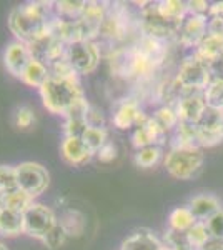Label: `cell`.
Returning <instances> with one entry per match:
<instances>
[{"instance_id": "6da1fadb", "label": "cell", "mask_w": 223, "mask_h": 250, "mask_svg": "<svg viewBox=\"0 0 223 250\" xmlns=\"http://www.w3.org/2000/svg\"><path fill=\"white\" fill-rule=\"evenodd\" d=\"M50 25L52 20H48L47 7L37 2L15 7L9 17L10 30L20 42L27 43V45L45 37L50 30Z\"/></svg>"}, {"instance_id": "7a4b0ae2", "label": "cell", "mask_w": 223, "mask_h": 250, "mask_svg": "<svg viewBox=\"0 0 223 250\" xmlns=\"http://www.w3.org/2000/svg\"><path fill=\"white\" fill-rule=\"evenodd\" d=\"M40 92L43 97V104L52 114L65 115L80 99H83L77 77H57L50 74Z\"/></svg>"}, {"instance_id": "3957f363", "label": "cell", "mask_w": 223, "mask_h": 250, "mask_svg": "<svg viewBox=\"0 0 223 250\" xmlns=\"http://www.w3.org/2000/svg\"><path fill=\"white\" fill-rule=\"evenodd\" d=\"M175 82L178 83L180 90L205 92L212 83L210 63L202 59L198 54H193L192 57L183 60Z\"/></svg>"}, {"instance_id": "277c9868", "label": "cell", "mask_w": 223, "mask_h": 250, "mask_svg": "<svg viewBox=\"0 0 223 250\" xmlns=\"http://www.w3.org/2000/svg\"><path fill=\"white\" fill-rule=\"evenodd\" d=\"M203 155L198 148H173L165 159V167L175 179H192L200 170Z\"/></svg>"}, {"instance_id": "5b68a950", "label": "cell", "mask_w": 223, "mask_h": 250, "mask_svg": "<svg viewBox=\"0 0 223 250\" xmlns=\"http://www.w3.org/2000/svg\"><path fill=\"white\" fill-rule=\"evenodd\" d=\"M100 59V52L90 40L68 43L65 48V60L75 70V74H90L95 70Z\"/></svg>"}, {"instance_id": "8992f818", "label": "cell", "mask_w": 223, "mask_h": 250, "mask_svg": "<svg viewBox=\"0 0 223 250\" xmlns=\"http://www.w3.org/2000/svg\"><path fill=\"white\" fill-rule=\"evenodd\" d=\"M57 224L54 212L42 204H30L23 212V233L43 240Z\"/></svg>"}, {"instance_id": "52a82bcc", "label": "cell", "mask_w": 223, "mask_h": 250, "mask_svg": "<svg viewBox=\"0 0 223 250\" xmlns=\"http://www.w3.org/2000/svg\"><path fill=\"white\" fill-rule=\"evenodd\" d=\"M15 170H17V187L32 199L40 195L48 187V172L40 164L23 162L15 167Z\"/></svg>"}, {"instance_id": "ba28073f", "label": "cell", "mask_w": 223, "mask_h": 250, "mask_svg": "<svg viewBox=\"0 0 223 250\" xmlns=\"http://www.w3.org/2000/svg\"><path fill=\"white\" fill-rule=\"evenodd\" d=\"M180 23L177 20H170L165 15L160 14L157 3L155 5H150L143 9V20H142V27L147 37L158 39V40H165L170 39L173 35L178 34L180 29Z\"/></svg>"}, {"instance_id": "9c48e42d", "label": "cell", "mask_w": 223, "mask_h": 250, "mask_svg": "<svg viewBox=\"0 0 223 250\" xmlns=\"http://www.w3.org/2000/svg\"><path fill=\"white\" fill-rule=\"evenodd\" d=\"M198 145L200 147H213L223 140V114L215 108L206 105L203 115L200 117L197 124Z\"/></svg>"}, {"instance_id": "30bf717a", "label": "cell", "mask_w": 223, "mask_h": 250, "mask_svg": "<svg viewBox=\"0 0 223 250\" xmlns=\"http://www.w3.org/2000/svg\"><path fill=\"white\" fill-rule=\"evenodd\" d=\"M206 108L205 92L195 90H182L177 104V115L178 120L183 124H197L200 117L203 115Z\"/></svg>"}, {"instance_id": "8fae6325", "label": "cell", "mask_w": 223, "mask_h": 250, "mask_svg": "<svg viewBox=\"0 0 223 250\" xmlns=\"http://www.w3.org/2000/svg\"><path fill=\"white\" fill-rule=\"evenodd\" d=\"M206 30H208V23L203 15L192 14L182 20L177 37L183 45H198L200 40L205 37Z\"/></svg>"}, {"instance_id": "7c38bea8", "label": "cell", "mask_w": 223, "mask_h": 250, "mask_svg": "<svg viewBox=\"0 0 223 250\" xmlns=\"http://www.w3.org/2000/svg\"><path fill=\"white\" fill-rule=\"evenodd\" d=\"M5 67L7 70L10 72L12 75L22 79L23 72L28 67V63L34 60V55H32L30 48H28L27 43L23 42H14L7 47L5 50Z\"/></svg>"}, {"instance_id": "4fadbf2b", "label": "cell", "mask_w": 223, "mask_h": 250, "mask_svg": "<svg viewBox=\"0 0 223 250\" xmlns=\"http://www.w3.org/2000/svg\"><path fill=\"white\" fill-rule=\"evenodd\" d=\"M62 155L68 164L82 165L92 159L93 152L85 145L80 137H65L62 144Z\"/></svg>"}, {"instance_id": "5bb4252c", "label": "cell", "mask_w": 223, "mask_h": 250, "mask_svg": "<svg viewBox=\"0 0 223 250\" xmlns=\"http://www.w3.org/2000/svg\"><path fill=\"white\" fill-rule=\"evenodd\" d=\"M143 120H147V117L142 114L137 102H133V100H128V102L122 104L120 108L117 110L115 117H113V124H115V127L120 128V130L130 128L133 125L139 127Z\"/></svg>"}, {"instance_id": "9a60e30c", "label": "cell", "mask_w": 223, "mask_h": 250, "mask_svg": "<svg viewBox=\"0 0 223 250\" xmlns=\"http://www.w3.org/2000/svg\"><path fill=\"white\" fill-rule=\"evenodd\" d=\"M162 135H163V130L158 127V124L152 119L143 120L139 127H137L135 134H133V145L139 148L143 147H150V145H157V142H160Z\"/></svg>"}, {"instance_id": "2e32d148", "label": "cell", "mask_w": 223, "mask_h": 250, "mask_svg": "<svg viewBox=\"0 0 223 250\" xmlns=\"http://www.w3.org/2000/svg\"><path fill=\"white\" fill-rule=\"evenodd\" d=\"M32 204V197L27 195L19 187L0 190V208L2 210H14V212H25V208Z\"/></svg>"}, {"instance_id": "e0dca14e", "label": "cell", "mask_w": 223, "mask_h": 250, "mask_svg": "<svg viewBox=\"0 0 223 250\" xmlns=\"http://www.w3.org/2000/svg\"><path fill=\"white\" fill-rule=\"evenodd\" d=\"M188 208L198 222H203L205 219H210V217H213L218 210H222L218 200L212 195L193 197L192 202H190V205H188Z\"/></svg>"}, {"instance_id": "ac0fdd59", "label": "cell", "mask_w": 223, "mask_h": 250, "mask_svg": "<svg viewBox=\"0 0 223 250\" xmlns=\"http://www.w3.org/2000/svg\"><path fill=\"white\" fill-rule=\"evenodd\" d=\"M197 47V54L210 63L223 54V37L206 32L205 37L200 40V43Z\"/></svg>"}, {"instance_id": "d6986e66", "label": "cell", "mask_w": 223, "mask_h": 250, "mask_svg": "<svg viewBox=\"0 0 223 250\" xmlns=\"http://www.w3.org/2000/svg\"><path fill=\"white\" fill-rule=\"evenodd\" d=\"M162 245L152 233L137 232L122 244L120 250H160Z\"/></svg>"}, {"instance_id": "ffe728a7", "label": "cell", "mask_w": 223, "mask_h": 250, "mask_svg": "<svg viewBox=\"0 0 223 250\" xmlns=\"http://www.w3.org/2000/svg\"><path fill=\"white\" fill-rule=\"evenodd\" d=\"M23 232V213L14 210H2L0 213V233L14 237Z\"/></svg>"}, {"instance_id": "44dd1931", "label": "cell", "mask_w": 223, "mask_h": 250, "mask_svg": "<svg viewBox=\"0 0 223 250\" xmlns=\"http://www.w3.org/2000/svg\"><path fill=\"white\" fill-rule=\"evenodd\" d=\"M48 77H50V74H48V68H47L45 63H42V62H39V60L34 59L30 63H28L25 72H23L22 80L32 87L42 88L43 83L48 80Z\"/></svg>"}, {"instance_id": "7402d4cb", "label": "cell", "mask_w": 223, "mask_h": 250, "mask_svg": "<svg viewBox=\"0 0 223 250\" xmlns=\"http://www.w3.org/2000/svg\"><path fill=\"white\" fill-rule=\"evenodd\" d=\"M195 222L197 219L188 207H178L170 213V227L175 232H188Z\"/></svg>"}, {"instance_id": "603a6c76", "label": "cell", "mask_w": 223, "mask_h": 250, "mask_svg": "<svg viewBox=\"0 0 223 250\" xmlns=\"http://www.w3.org/2000/svg\"><path fill=\"white\" fill-rule=\"evenodd\" d=\"M158 10H160L162 15H165L170 20H177V22H182L186 17V12H188V7L183 2H177V0H167V2H158L157 3Z\"/></svg>"}, {"instance_id": "cb8c5ba5", "label": "cell", "mask_w": 223, "mask_h": 250, "mask_svg": "<svg viewBox=\"0 0 223 250\" xmlns=\"http://www.w3.org/2000/svg\"><path fill=\"white\" fill-rule=\"evenodd\" d=\"M80 139L83 140L85 145L90 148L93 154H97V152H99L100 148L107 144V130H105V128L88 127L87 130H85V134L80 137Z\"/></svg>"}, {"instance_id": "d4e9b609", "label": "cell", "mask_w": 223, "mask_h": 250, "mask_svg": "<svg viewBox=\"0 0 223 250\" xmlns=\"http://www.w3.org/2000/svg\"><path fill=\"white\" fill-rule=\"evenodd\" d=\"M60 224H62V227L67 230L68 235H80L85 229L83 215L77 210H68L63 213Z\"/></svg>"}, {"instance_id": "484cf974", "label": "cell", "mask_w": 223, "mask_h": 250, "mask_svg": "<svg viewBox=\"0 0 223 250\" xmlns=\"http://www.w3.org/2000/svg\"><path fill=\"white\" fill-rule=\"evenodd\" d=\"M210 237L212 235H210L208 227H206V222H195L193 227L186 232V240H188L190 247H197V249L203 247Z\"/></svg>"}, {"instance_id": "4316f807", "label": "cell", "mask_w": 223, "mask_h": 250, "mask_svg": "<svg viewBox=\"0 0 223 250\" xmlns=\"http://www.w3.org/2000/svg\"><path fill=\"white\" fill-rule=\"evenodd\" d=\"M160 155H162V150L158 145H150V147L139 148V152L135 154V164L142 168L153 167V165L158 162Z\"/></svg>"}, {"instance_id": "83f0119b", "label": "cell", "mask_w": 223, "mask_h": 250, "mask_svg": "<svg viewBox=\"0 0 223 250\" xmlns=\"http://www.w3.org/2000/svg\"><path fill=\"white\" fill-rule=\"evenodd\" d=\"M206 105L223 114V82H212L205 90Z\"/></svg>"}, {"instance_id": "f1b7e54d", "label": "cell", "mask_w": 223, "mask_h": 250, "mask_svg": "<svg viewBox=\"0 0 223 250\" xmlns=\"http://www.w3.org/2000/svg\"><path fill=\"white\" fill-rule=\"evenodd\" d=\"M67 237H68L67 230L62 227V224H60V222H57V224L54 225V229H52V230L48 232L45 237H43V240H42V242L47 245L48 249L55 250V249L62 247V245L65 244Z\"/></svg>"}, {"instance_id": "f546056e", "label": "cell", "mask_w": 223, "mask_h": 250, "mask_svg": "<svg viewBox=\"0 0 223 250\" xmlns=\"http://www.w3.org/2000/svg\"><path fill=\"white\" fill-rule=\"evenodd\" d=\"M153 120H155V122L158 124V127L165 132V130H168V128L175 127L177 122H178V115H177V112L173 110V108L163 107V108H160V110L157 112L155 117H153Z\"/></svg>"}, {"instance_id": "4dcf8cb0", "label": "cell", "mask_w": 223, "mask_h": 250, "mask_svg": "<svg viewBox=\"0 0 223 250\" xmlns=\"http://www.w3.org/2000/svg\"><path fill=\"white\" fill-rule=\"evenodd\" d=\"M17 187V170L15 167L0 165V190Z\"/></svg>"}, {"instance_id": "1f68e13d", "label": "cell", "mask_w": 223, "mask_h": 250, "mask_svg": "<svg viewBox=\"0 0 223 250\" xmlns=\"http://www.w3.org/2000/svg\"><path fill=\"white\" fill-rule=\"evenodd\" d=\"M35 117H34V110H32L30 107H20L17 112H15V127L17 128H22V130H25V128L30 127L32 124H34Z\"/></svg>"}, {"instance_id": "d6a6232c", "label": "cell", "mask_w": 223, "mask_h": 250, "mask_svg": "<svg viewBox=\"0 0 223 250\" xmlns=\"http://www.w3.org/2000/svg\"><path fill=\"white\" fill-rule=\"evenodd\" d=\"M206 227H208L210 235L223 240V210H218L213 217H210L206 220Z\"/></svg>"}, {"instance_id": "836d02e7", "label": "cell", "mask_w": 223, "mask_h": 250, "mask_svg": "<svg viewBox=\"0 0 223 250\" xmlns=\"http://www.w3.org/2000/svg\"><path fill=\"white\" fill-rule=\"evenodd\" d=\"M210 75H212V82H223V54L210 62Z\"/></svg>"}, {"instance_id": "e575fe53", "label": "cell", "mask_w": 223, "mask_h": 250, "mask_svg": "<svg viewBox=\"0 0 223 250\" xmlns=\"http://www.w3.org/2000/svg\"><path fill=\"white\" fill-rule=\"evenodd\" d=\"M97 157H99L100 162H112V160L117 157L115 145H113L112 142H107L99 152H97Z\"/></svg>"}, {"instance_id": "d590c367", "label": "cell", "mask_w": 223, "mask_h": 250, "mask_svg": "<svg viewBox=\"0 0 223 250\" xmlns=\"http://www.w3.org/2000/svg\"><path fill=\"white\" fill-rule=\"evenodd\" d=\"M186 5H188V10H192V14H195V15H203V12L210 10L206 2H190V3H186Z\"/></svg>"}, {"instance_id": "8d00e7d4", "label": "cell", "mask_w": 223, "mask_h": 250, "mask_svg": "<svg viewBox=\"0 0 223 250\" xmlns=\"http://www.w3.org/2000/svg\"><path fill=\"white\" fill-rule=\"evenodd\" d=\"M200 250H223V240L215 239V237H210L208 242H206Z\"/></svg>"}, {"instance_id": "74e56055", "label": "cell", "mask_w": 223, "mask_h": 250, "mask_svg": "<svg viewBox=\"0 0 223 250\" xmlns=\"http://www.w3.org/2000/svg\"><path fill=\"white\" fill-rule=\"evenodd\" d=\"M210 14H212L213 17L223 19V2L222 3H215L213 7H210Z\"/></svg>"}, {"instance_id": "f35d334b", "label": "cell", "mask_w": 223, "mask_h": 250, "mask_svg": "<svg viewBox=\"0 0 223 250\" xmlns=\"http://www.w3.org/2000/svg\"><path fill=\"white\" fill-rule=\"evenodd\" d=\"M0 250H9V249H7V247H5V245H3V244H0Z\"/></svg>"}, {"instance_id": "ab89813d", "label": "cell", "mask_w": 223, "mask_h": 250, "mask_svg": "<svg viewBox=\"0 0 223 250\" xmlns=\"http://www.w3.org/2000/svg\"><path fill=\"white\" fill-rule=\"evenodd\" d=\"M160 250H170V249H167V247H162Z\"/></svg>"}, {"instance_id": "60d3db41", "label": "cell", "mask_w": 223, "mask_h": 250, "mask_svg": "<svg viewBox=\"0 0 223 250\" xmlns=\"http://www.w3.org/2000/svg\"><path fill=\"white\" fill-rule=\"evenodd\" d=\"M0 213H2V208H0Z\"/></svg>"}]
</instances>
